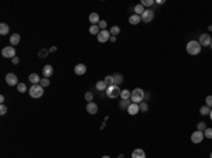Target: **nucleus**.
I'll list each match as a JSON object with an SVG mask.
<instances>
[{
	"label": "nucleus",
	"mask_w": 212,
	"mask_h": 158,
	"mask_svg": "<svg viewBox=\"0 0 212 158\" xmlns=\"http://www.w3.org/2000/svg\"><path fill=\"white\" fill-rule=\"evenodd\" d=\"M201 50H202V47H201V44H199V41H189L188 44H187V52H188L189 55H198L199 52H201Z\"/></svg>",
	"instance_id": "1"
},
{
	"label": "nucleus",
	"mask_w": 212,
	"mask_h": 158,
	"mask_svg": "<svg viewBox=\"0 0 212 158\" xmlns=\"http://www.w3.org/2000/svg\"><path fill=\"white\" fill-rule=\"evenodd\" d=\"M144 99V90L142 88H136L132 92V96H130V100H132V103H142Z\"/></svg>",
	"instance_id": "2"
},
{
	"label": "nucleus",
	"mask_w": 212,
	"mask_h": 158,
	"mask_svg": "<svg viewBox=\"0 0 212 158\" xmlns=\"http://www.w3.org/2000/svg\"><path fill=\"white\" fill-rule=\"evenodd\" d=\"M28 93H30L31 98L38 99L44 95V88H42L41 85H31V88L28 89Z\"/></svg>",
	"instance_id": "3"
},
{
	"label": "nucleus",
	"mask_w": 212,
	"mask_h": 158,
	"mask_svg": "<svg viewBox=\"0 0 212 158\" xmlns=\"http://www.w3.org/2000/svg\"><path fill=\"white\" fill-rule=\"evenodd\" d=\"M120 93H122V90H120V88L119 86H116V85L108 86V89H106V95H108V98H111V99L119 98Z\"/></svg>",
	"instance_id": "4"
},
{
	"label": "nucleus",
	"mask_w": 212,
	"mask_h": 158,
	"mask_svg": "<svg viewBox=\"0 0 212 158\" xmlns=\"http://www.w3.org/2000/svg\"><path fill=\"white\" fill-rule=\"evenodd\" d=\"M2 55L5 56V58H10V59H13L14 56H16V48H14L13 45L5 47V48L2 50Z\"/></svg>",
	"instance_id": "5"
},
{
	"label": "nucleus",
	"mask_w": 212,
	"mask_h": 158,
	"mask_svg": "<svg viewBox=\"0 0 212 158\" xmlns=\"http://www.w3.org/2000/svg\"><path fill=\"white\" fill-rule=\"evenodd\" d=\"M153 19H154V11L151 9H146L144 13L142 14V21L143 23H151Z\"/></svg>",
	"instance_id": "6"
},
{
	"label": "nucleus",
	"mask_w": 212,
	"mask_h": 158,
	"mask_svg": "<svg viewBox=\"0 0 212 158\" xmlns=\"http://www.w3.org/2000/svg\"><path fill=\"white\" fill-rule=\"evenodd\" d=\"M205 138V135H204L202 131H194L192 134H191V141H192L194 144H199V143H202V140Z\"/></svg>",
	"instance_id": "7"
},
{
	"label": "nucleus",
	"mask_w": 212,
	"mask_h": 158,
	"mask_svg": "<svg viewBox=\"0 0 212 158\" xmlns=\"http://www.w3.org/2000/svg\"><path fill=\"white\" fill-rule=\"evenodd\" d=\"M98 37V41L99 42H102V44H103V42H106V41H109V40H111V31H108V30H101V33L98 34L96 35Z\"/></svg>",
	"instance_id": "8"
},
{
	"label": "nucleus",
	"mask_w": 212,
	"mask_h": 158,
	"mask_svg": "<svg viewBox=\"0 0 212 158\" xmlns=\"http://www.w3.org/2000/svg\"><path fill=\"white\" fill-rule=\"evenodd\" d=\"M199 44L201 47H211L212 44V38L209 34H201V37H199Z\"/></svg>",
	"instance_id": "9"
},
{
	"label": "nucleus",
	"mask_w": 212,
	"mask_h": 158,
	"mask_svg": "<svg viewBox=\"0 0 212 158\" xmlns=\"http://www.w3.org/2000/svg\"><path fill=\"white\" fill-rule=\"evenodd\" d=\"M6 82H7L9 86H16V85H19L17 75H16V74H7V75H6Z\"/></svg>",
	"instance_id": "10"
},
{
	"label": "nucleus",
	"mask_w": 212,
	"mask_h": 158,
	"mask_svg": "<svg viewBox=\"0 0 212 158\" xmlns=\"http://www.w3.org/2000/svg\"><path fill=\"white\" fill-rule=\"evenodd\" d=\"M139 112H140V107H139L137 103H132V105L127 107V113H129L130 116H136Z\"/></svg>",
	"instance_id": "11"
},
{
	"label": "nucleus",
	"mask_w": 212,
	"mask_h": 158,
	"mask_svg": "<svg viewBox=\"0 0 212 158\" xmlns=\"http://www.w3.org/2000/svg\"><path fill=\"white\" fill-rule=\"evenodd\" d=\"M86 112L89 114H96L98 113V105L95 102H89L86 105Z\"/></svg>",
	"instance_id": "12"
},
{
	"label": "nucleus",
	"mask_w": 212,
	"mask_h": 158,
	"mask_svg": "<svg viewBox=\"0 0 212 158\" xmlns=\"http://www.w3.org/2000/svg\"><path fill=\"white\" fill-rule=\"evenodd\" d=\"M74 72L76 75H83L86 72V65H85V64H76L74 68Z\"/></svg>",
	"instance_id": "13"
},
{
	"label": "nucleus",
	"mask_w": 212,
	"mask_h": 158,
	"mask_svg": "<svg viewBox=\"0 0 212 158\" xmlns=\"http://www.w3.org/2000/svg\"><path fill=\"white\" fill-rule=\"evenodd\" d=\"M28 81L31 82V85H40L41 82V78L38 74H30L28 75Z\"/></svg>",
	"instance_id": "14"
},
{
	"label": "nucleus",
	"mask_w": 212,
	"mask_h": 158,
	"mask_svg": "<svg viewBox=\"0 0 212 158\" xmlns=\"http://www.w3.org/2000/svg\"><path fill=\"white\" fill-rule=\"evenodd\" d=\"M132 158H146V153L142 148H136L132 151Z\"/></svg>",
	"instance_id": "15"
},
{
	"label": "nucleus",
	"mask_w": 212,
	"mask_h": 158,
	"mask_svg": "<svg viewBox=\"0 0 212 158\" xmlns=\"http://www.w3.org/2000/svg\"><path fill=\"white\" fill-rule=\"evenodd\" d=\"M99 21H101V19H99V14L98 13L93 11V13L89 14V23H92V26H98Z\"/></svg>",
	"instance_id": "16"
},
{
	"label": "nucleus",
	"mask_w": 212,
	"mask_h": 158,
	"mask_svg": "<svg viewBox=\"0 0 212 158\" xmlns=\"http://www.w3.org/2000/svg\"><path fill=\"white\" fill-rule=\"evenodd\" d=\"M52 74H54V68L51 65H45L42 68V75H44V78H50Z\"/></svg>",
	"instance_id": "17"
},
{
	"label": "nucleus",
	"mask_w": 212,
	"mask_h": 158,
	"mask_svg": "<svg viewBox=\"0 0 212 158\" xmlns=\"http://www.w3.org/2000/svg\"><path fill=\"white\" fill-rule=\"evenodd\" d=\"M20 40H21V37H20V34H11L10 35V45H17V44H20Z\"/></svg>",
	"instance_id": "18"
},
{
	"label": "nucleus",
	"mask_w": 212,
	"mask_h": 158,
	"mask_svg": "<svg viewBox=\"0 0 212 158\" xmlns=\"http://www.w3.org/2000/svg\"><path fill=\"white\" fill-rule=\"evenodd\" d=\"M140 21H142V17L137 16V14H132V16L129 17V23L132 24V26H137Z\"/></svg>",
	"instance_id": "19"
},
{
	"label": "nucleus",
	"mask_w": 212,
	"mask_h": 158,
	"mask_svg": "<svg viewBox=\"0 0 212 158\" xmlns=\"http://www.w3.org/2000/svg\"><path fill=\"white\" fill-rule=\"evenodd\" d=\"M112 76H113V85H116V86H119L123 82V76L120 74H115V75H112Z\"/></svg>",
	"instance_id": "20"
},
{
	"label": "nucleus",
	"mask_w": 212,
	"mask_h": 158,
	"mask_svg": "<svg viewBox=\"0 0 212 158\" xmlns=\"http://www.w3.org/2000/svg\"><path fill=\"white\" fill-rule=\"evenodd\" d=\"M9 31H10V27L7 26V24H6V23L0 24V34H2V35H7Z\"/></svg>",
	"instance_id": "21"
},
{
	"label": "nucleus",
	"mask_w": 212,
	"mask_h": 158,
	"mask_svg": "<svg viewBox=\"0 0 212 158\" xmlns=\"http://www.w3.org/2000/svg\"><path fill=\"white\" fill-rule=\"evenodd\" d=\"M106 89H108V85L105 84V81H99L96 84V90H99V92H106Z\"/></svg>",
	"instance_id": "22"
},
{
	"label": "nucleus",
	"mask_w": 212,
	"mask_h": 158,
	"mask_svg": "<svg viewBox=\"0 0 212 158\" xmlns=\"http://www.w3.org/2000/svg\"><path fill=\"white\" fill-rule=\"evenodd\" d=\"M144 7H143V5H142V3H140V5H136L134 6V14H137V16H140V17H142V14L144 13Z\"/></svg>",
	"instance_id": "23"
},
{
	"label": "nucleus",
	"mask_w": 212,
	"mask_h": 158,
	"mask_svg": "<svg viewBox=\"0 0 212 158\" xmlns=\"http://www.w3.org/2000/svg\"><path fill=\"white\" fill-rule=\"evenodd\" d=\"M120 96H122L123 100H127V99H130V96H132V92H130L129 89H123L122 93H120Z\"/></svg>",
	"instance_id": "24"
},
{
	"label": "nucleus",
	"mask_w": 212,
	"mask_h": 158,
	"mask_svg": "<svg viewBox=\"0 0 212 158\" xmlns=\"http://www.w3.org/2000/svg\"><path fill=\"white\" fill-rule=\"evenodd\" d=\"M199 113H201L202 116H209V113H211V107H208L207 105H205V106H201Z\"/></svg>",
	"instance_id": "25"
},
{
	"label": "nucleus",
	"mask_w": 212,
	"mask_h": 158,
	"mask_svg": "<svg viewBox=\"0 0 212 158\" xmlns=\"http://www.w3.org/2000/svg\"><path fill=\"white\" fill-rule=\"evenodd\" d=\"M89 33L93 34V35H98V34L101 33V28H99V26H91L89 27Z\"/></svg>",
	"instance_id": "26"
},
{
	"label": "nucleus",
	"mask_w": 212,
	"mask_h": 158,
	"mask_svg": "<svg viewBox=\"0 0 212 158\" xmlns=\"http://www.w3.org/2000/svg\"><path fill=\"white\" fill-rule=\"evenodd\" d=\"M119 33H120V27H119V26H113V27H111V35L116 37Z\"/></svg>",
	"instance_id": "27"
},
{
	"label": "nucleus",
	"mask_w": 212,
	"mask_h": 158,
	"mask_svg": "<svg viewBox=\"0 0 212 158\" xmlns=\"http://www.w3.org/2000/svg\"><path fill=\"white\" fill-rule=\"evenodd\" d=\"M130 105H132V100H130V99H127V100H122V103H120V107L127 110V107H129Z\"/></svg>",
	"instance_id": "28"
},
{
	"label": "nucleus",
	"mask_w": 212,
	"mask_h": 158,
	"mask_svg": "<svg viewBox=\"0 0 212 158\" xmlns=\"http://www.w3.org/2000/svg\"><path fill=\"white\" fill-rule=\"evenodd\" d=\"M48 52H50V50H45V48H42V50H40V51H38V56H40V58H47Z\"/></svg>",
	"instance_id": "29"
},
{
	"label": "nucleus",
	"mask_w": 212,
	"mask_h": 158,
	"mask_svg": "<svg viewBox=\"0 0 212 158\" xmlns=\"http://www.w3.org/2000/svg\"><path fill=\"white\" fill-rule=\"evenodd\" d=\"M103 81H105V84L108 85V86H112V85H113V76H112V75H108Z\"/></svg>",
	"instance_id": "30"
},
{
	"label": "nucleus",
	"mask_w": 212,
	"mask_h": 158,
	"mask_svg": "<svg viewBox=\"0 0 212 158\" xmlns=\"http://www.w3.org/2000/svg\"><path fill=\"white\" fill-rule=\"evenodd\" d=\"M139 107H140V110H142V112H147L148 110V105L146 102H142V103H139Z\"/></svg>",
	"instance_id": "31"
},
{
	"label": "nucleus",
	"mask_w": 212,
	"mask_h": 158,
	"mask_svg": "<svg viewBox=\"0 0 212 158\" xmlns=\"http://www.w3.org/2000/svg\"><path fill=\"white\" fill-rule=\"evenodd\" d=\"M17 90H19L20 93L27 92V86H26V84H19V85H17Z\"/></svg>",
	"instance_id": "32"
},
{
	"label": "nucleus",
	"mask_w": 212,
	"mask_h": 158,
	"mask_svg": "<svg viewBox=\"0 0 212 158\" xmlns=\"http://www.w3.org/2000/svg\"><path fill=\"white\" fill-rule=\"evenodd\" d=\"M197 130L198 131H205L207 130V124H205V123H202V121H201V123H198V124H197Z\"/></svg>",
	"instance_id": "33"
},
{
	"label": "nucleus",
	"mask_w": 212,
	"mask_h": 158,
	"mask_svg": "<svg viewBox=\"0 0 212 158\" xmlns=\"http://www.w3.org/2000/svg\"><path fill=\"white\" fill-rule=\"evenodd\" d=\"M142 5H143V7H151L154 5V0H143Z\"/></svg>",
	"instance_id": "34"
},
{
	"label": "nucleus",
	"mask_w": 212,
	"mask_h": 158,
	"mask_svg": "<svg viewBox=\"0 0 212 158\" xmlns=\"http://www.w3.org/2000/svg\"><path fill=\"white\" fill-rule=\"evenodd\" d=\"M85 100H86L88 103L92 102V100H93V93L92 92H86V93H85Z\"/></svg>",
	"instance_id": "35"
},
{
	"label": "nucleus",
	"mask_w": 212,
	"mask_h": 158,
	"mask_svg": "<svg viewBox=\"0 0 212 158\" xmlns=\"http://www.w3.org/2000/svg\"><path fill=\"white\" fill-rule=\"evenodd\" d=\"M204 135H205V138H212V129L207 127V130L204 131Z\"/></svg>",
	"instance_id": "36"
},
{
	"label": "nucleus",
	"mask_w": 212,
	"mask_h": 158,
	"mask_svg": "<svg viewBox=\"0 0 212 158\" xmlns=\"http://www.w3.org/2000/svg\"><path fill=\"white\" fill-rule=\"evenodd\" d=\"M40 85H41L42 88H47V86H50V79H48V78L41 79V82H40Z\"/></svg>",
	"instance_id": "37"
},
{
	"label": "nucleus",
	"mask_w": 212,
	"mask_h": 158,
	"mask_svg": "<svg viewBox=\"0 0 212 158\" xmlns=\"http://www.w3.org/2000/svg\"><path fill=\"white\" fill-rule=\"evenodd\" d=\"M205 105H207L208 107H211L212 109V96L209 95V96H207V99H205Z\"/></svg>",
	"instance_id": "38"
},
{
	"label": "nucleus",
	"mask_w": 212,
	"mask_h": 158,
	"mask_svg": "<svg viewBox=\"0 0 212 158\" xmlns=\"http://www.w3.org/2000/svg\"><path fill=\"white\" fill-rule=\"evenodd\" d=\"M98 26H99V28H101V30H106V27H108V23H106L105 20H101Z\"/></svg>",
	"instance_id": "39"
},
{
	"label": "nucleus",
	"mask_w": 212,
	"mask_h": 158,
	"mask_svg": "<svg viewBox=\"0 0 212 158\" xmlns=\"http://www.w3.org/2000/svg\"><path fill=\"white\" fill-rule=\"evenodd\" d=\"M6 113H7V107H6L5 105H2V106H0V114H2V116H5Z\"/></svg>",
	"instance_id": "40"
},
{
	"label": "nucleus",
	"mask_w": 212,
	"mask_h": 158,
	"mask_svg": "<svg viewBox=\"0 0 212 158\" xmlns=\"http://www.w3.org/2000/svg\"><path fill=\"white\" fill-rule=\"evenodd\" d=\"M11 62H13L14 65H17V64H19V62H20V59H19V56H14L13 59H11Z\"/></svg>",
	"instance_id": "41"
},
{
	"label": "nucleus",
	"mask_w": 212,
	"mask_h": 158,
	"mask_svg": "<svg viewBox=\"0 0 212 158\" xmlns=\"http://www.w3.org/2000/svg\"><path fill=\"white\" fill-rule=\"evenodd\" d=\"M57 51V47H51L50 48V52H55Z\"/></svg>",
	"instance_id": "42"
},
{
	"label": "nucleus",
	"mask_w": 212,
	"mask_h": 158,
	"mask_svg": "<svg viewBox=\"0 0 212 158\" xmlns=\"http://www.w3.org/2000/svg\"><path fill=\"white\" fill-rule=\"evenodd\" d=\"M156 3H157V5H160V6H161V5H164V0H157Z\"/></svg>",
	"instance_id": "43"
},
{
	"label": "nucleus",
	"mask_w": 212,
	"mask_h": 158,
	"mask_svg": "<svg viewBox=\"0 0 212 158\" xmlns=\"http://www.w3.org/2000/svg\"><path fill=\"white\" fill-rule=\"evenodd\" d=\"M0 102H2V105H3V102H5V96H3V95L0 96Z\"/></svg>",
	"instance_id": "44"
},
{
	"label": "nucleus",
	"mask_w": 212,
	"mask_h": 158,
	"mask_svg": "<svg viewBox=\"0 0 212 158\" xmlns=\"http://www.w3.org/2000/svg\"><path fill=\"white\" fill-rule=\"evenodd\" d=\"M111 41H112V42H116V37H113V35H112V37H111Z\"/></svg>",
	"instance_id": "45"
},
{
	"label": "nucleus",
	"mask_w": 212,
	"mask_h": 158,
	"mask_svg": "<svg viewBox=\"0 0 212 158\" xmlns=\"http://www.w3.org/2000/svg\"><path fill=\"white\" fill-rule=\"evenodd\" d=\"M209 119L212 120V109H211V113H209Z\"/></svg>",
	"instance_id": "46"
},
{
	"label": "nucleus",
	"mask_w": 212,
	"mask_h": 158,
	"mask_svg": "<svg viewBox=\"0 0 212 158\" xmlns=\"http://www.w3.org/2000/svg\"><path fill=\"white\" fill-rule=\"evenodd\" d=\"M117 158H125V155H123V154H120V155H119Z\"/></svg>",
	"instance_id": "47"
},
{
	"label": "nucleus",
	"mask_w": 212,
	"mask_h": 158,
	"mask_svg": "<svg viewBox=\"0 0 212 158\" xmlns=\"http://www.w3.org/2000/svg\"><path fill=\"white\" fill-rule=\"evenodd\" d=\"M208 30H209V31H212V26H209V27H208Z\"/></svg>",
	"instance_id": "48"
},
{
	"label": "nucleus",
	"mask_w": 212,
	"mask_h": 158,
	"mask_svg": "<svg viewBox=\"0 0 212 158\" xmlns=\"http://www.w3.org/2000/svg\"><path fill=\"white\" fill-rule=\"evenodd\" d=\"M102 158H111V157H109V155H103V157H102Z\"/></svg>",
	"instance_id": "49"
},
{
	"label": "nucleus",
	"mask_w": 212,
	"mask_h": 158,
	"mask_svg": "<svg viewBox=\"0 0 212 158\" xmlns=\"http://www.w3.org/2000/svg\"><path fill=\"white\" fill-rule=\"evenodd\" d=\"M209 158H212V153H211V155H209Z\"/></svg>",
	"instance_id": "50"
},
{
	"label": "nucleus",
	"mask_w": 212,
	"mask_h": 158,
	"mask_svg": "<svg viewBox=\"0 0 212 158\" xmlns=\"http://www.w3.org/2000/svg\"><path fill=\"white\" fill-rule=\"evenodd\" d=\"M211 48H212V44H211Z\"/></svg>",
	"instance_id": "51"
}]
</instances>
